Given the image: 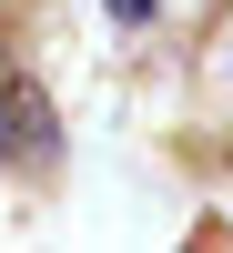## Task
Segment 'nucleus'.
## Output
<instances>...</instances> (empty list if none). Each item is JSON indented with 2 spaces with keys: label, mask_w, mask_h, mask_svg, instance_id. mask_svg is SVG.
<instances>
[{
  "label": "nucleus",
  "mask_w": 233,
  "mask_h": 253,
  "mask_svg": "<svg viewBox=\"0 0 233 253\" xmlns=\"http://www.w3.org/2000/svg\"><path fill=\"white\" fill-rule=\"evenodd\" d=\"M61 132H51V101L31 81H0V162H51Z\"/></svg>",
  "instance_id": "obj_1"
},
{
  "label": "nucleus",
  "mask_w": 233,
  "mask_h": 253,
  "mask_svg": "<svg viewBox=\"0 0 233 253\" xmlns=\"http://www.w3.org/2000/svg\"><path fill=\"white\" fill-rule=\"evenodd\" d=\"M112 10H122V20H152V0H112Z\"/></svg>",
  "instance_id": "obj_2"
}]
</instances>
